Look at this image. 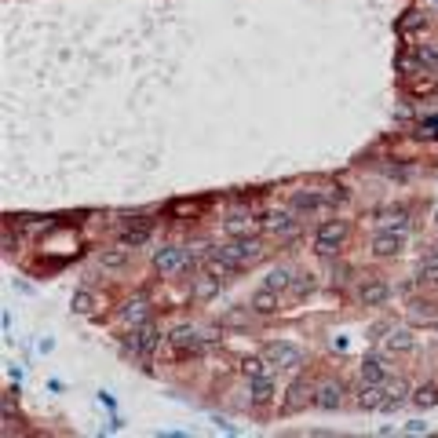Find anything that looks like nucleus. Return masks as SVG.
Instances as JSON below:
<instances>
[{
  "instance_id": "20",
  "label": "nucleus",
  "mask_w": 438,
  "mask_h": 438,
  "mask_svg": "<svg viewBox=\"0 0 438 438\" xmlns=\"http://www.w3.org/2000/svg\"><path fill=\"white\" fill-rule=\"evenodd\" d=\"M253 227H256L253 212H230V215H227V223H223L227 238H245V234L253 230Z\"/></svg>"
},
{
  "instance_id": "1",
  "label": "nucleus",
  "mask_w": 438,
  "mask_h": 438,
  "mask_svg": "<svg viewBox=\"0 0 438 438\" xmlns=\"http://www.w3.org/2000/svg\"><path fill=\"white\" fill-rule=\"evenodd\" d=\"M219 256H223L230 267H238V270H245V267H256L263 256H267V248H263V241L260 238H230V241H223L215 248Z\"/></svg>"
},
{
  "instance_id": "27",
  "label": "nucleus",
  "mask_w": 438,
  "mask_h": 438,
  "mask_svg": "<svg viewBox=\"0 0 438 438\" xmlns=\"http://www.w3.org/2000/svg\"><path fill=\"white\" fill-rule=\"evenodd\" d=\"M292 394H296V398L289 402V409H300V405H303V402H315V394H318V387H315V384H296V387H292Z\"/></svg>"
},
{
  "instance_id": "2",
  "label": "nucleus",
  "mask_w": 438,
  "mask_h": 438,
  "mask_svg": "<svg viewBox=\"0 0 438 438\" xmlns=\"http://www.w3.org/2000/svg\"><path fill=\"white\" fill-rule=\"evenodd\" d=\"M198 267V256L190 253V248L183 245H161L153 248V270H158L161 277H175L183 270H194Z\"/></svg>"
},
{
  "instance_id": "28",
  "label": "nucleus",
  "mask_w": 438,
  "mask_h": 438,
  "mask_svg": "<svg viewBox=\"0 0 438 438\" xmlns=\"http://www.w3.org/2000/svg\"><path fill=\"white\" fill-rule=\"evenodd\" d=\"M73 310L77 315H91V310H96V292H88V289L73 292Z\"/></svg>"
},
{
  "instance_id": "22",
  "label": "nucleus",
  "mask_w": 438,
  "mask_h": 438,
  "mask_svg": "<svg viewBox=\"0 0 438 438\" xmlns=\"http://www.w3.org/2000/svg\"><path fill=\"white\" fill-rule=\"evenodd\" d=\"M263 285L274 289V292H285V289L292 285V270H289V267H274V270H267Z\"/></svg>"
},
{
  "instance_id": "11",
  "label": "nucleus",
  "mask_w": 438,
  "mask_h": 438,
  "mask_svg": "<svg viewBox=\"0 0 438 438\" xmlns=\"http://www.w3.org/2000/svg\"><path fill=\"white\" fill-rule=\"evenodd\" d=\"M277 307H281V300H277V292L274 289H267V285H260V292L248 300V310L253 315H260V318H270V315H277Z\"/></svg>"
},
{
  "instance_id": "17",
  "label": "nucleus",
  "mask_w": 438,
  "mask_h": 438,
  "mask_svg": "<svg viewBox=\"0 0 438 438\" xmlns=\"http://www.w3.org/2000/svg\"><path fill=\"white\" fill-rule=\"evenodd\" d=\"M413 212L409 208H405V205H394V208H384V219H380V227L384 230H409V223H413V219H409Z\"/></svg>"
},
{
  "instance_id": "24",
  "label": "nucleus",
  "mask_w": 438,
  "mask_h": 438,
  "mask_svg": "<svg viewBox=\"0 0 438 438\" xmlns=\"http://www.w3.org/2000/svg\"><path fill=\"white\" fill-rule=\"evenodd\" d=\"M384 347L387 351H409L413 347V336L405 332V329H391V336L384 340Z\"/></svg>"
},
{
  "instance_id": "33",
  "label": "nucleus",
  "mask_w": 438,
  "mask_h": 438,
  "mask_svg": "<svg viewBox=\"0 0 438 438\" xmlns=\"http://www.w3.org/2000/svg\"><path fill=\"white\" fill-rule=\"evenodd\" d=\"M431 256H434V260H438V248H434V253H431Z\"/></svg>"
},
{
  "instance_id": "19",
  "label": "nucleus",
  "mask_w": 438,
  "mask_h": 438,
  "mask_svg": "<svg viewBox=\"0 0 438 438\" xmlns=\"http://www.w3.org/2000/svg\"><path fill=\"white\" fill-rule=\"evenodd\" d=\"M292 208L296 212H318V208H329V198L322 190H296Z\"/></svg>"
},
{
  "instance_id": "9",
  "label": "nucleus",
  "mask_w": 438,
  "mask_h": 438,
  "mask_svg": "<svg viewBox=\"0 0 438 438\" xmlns=\"http://www.w3.org/2000/svg\"><path fill=\"white\" fill-rule=\"evenodd\" d=\"M150 238H153V227H150V219L136 215L132 223L121 230V238H117V241H121L124 248H132V253H136V248H146V245H150Z\"/></svg>"
},
{
  "instance_id": "23",
  "label": "nucleus",
  "mask_w": 438,
  "mask_h": 438,
  "mask_svg": "<svg viewBox=\"0 0 438 438\" xmlns=\"http://www.w3.org/2000/svg\"><path fill=\"white\" fill-rule=\"evenodd\" d=\"M413 402L420 405V409H431V405H438V384H420L413 391Z\"/></svg>"
},
{
  "instance_id": "16",
  "label": "nucleus",
  "mask_w": 438,
  "mask_h": 438,
  "mask_svg": "<svg viewBox=\"0 0 438 438\" xmlns=\"http://www.w3.org/2000/svg\"><path fill=\"white\" fill-rule=\"evenodd\" d=\"M128 256H132V248H124L117 241L113 248H103V253H99V267L103 270H124V267H128Z\"/></svg>"
},
{
  "instance_id": "25",
  "label": "nucleus",
  "mask_w": 438,
  "mask_h": 438,
  "mask_svg": "<svg viewBox=\"0 0 438 438\" xmlns=\"http://www.w3.org/2000/svg\"><path fill=\"white\" fill-rule=\"evenodd\" d=\"M241 372H245L248 380L267 377V372H270V362H267V358H245V362H241Z\"/></svg>"
},
{
  "instance_id": "4",
  "label": "nucleus",
  "mask_w": 438,
  "mask_h": 438,
  "mask_svg": "<svg viewBox=\"0 0 438 438\" xmlns=\"http://www.w3.org/2000/svg\"><path fill=\"white\" fill-rule=\"evenodd\" d=\"M161 347V329L153 325V318L150 322H143V325H132V332H128V351L136 355V358H150L153 351Z\"/></svg>"
},
{
  "instance_id": "8",
  "label": "nucleus",
  "mask_w": 438,
  "mask_h": 438,
  "mask_svg": "<svg viewBox=\"0 0 438 438\" xmlns=\"http://www.w3.org/2000/svg\"><path fill=\"white\" fill-rule=\"evenodd\" d=\"M372 256H377V260H394L398 253H402V248H405V234L402 230H377V234H372Z\"/></svg>"
},
{
  "instance_id": "3",
  "label": "nucleus",
  "mask_w": 438,
  "mask_h": 438,
  "mask_svg": "<svg viewBox=\"0 0 438 438\" xmlns=\"http://www.w3.org/2000/svg\"><path fill=\"white\" fill-rule=\"evenodd\" d=\"M347 234H351L347 219H325V223L315 230V253L318 256H336L340 248L347 245Z\"/></svg>"
},
{
  "instance_id": "21",
  "label": "nucleus",
  "mask_w": 438,
  "mask_h": 438,
  "mask_svg": "<svg viewBox=\"0 0 438 438\" xmlns=\"http://www.w3.org/2000/svg\"><path fill=\"white\" fill-rule=\"evenodd\" d=\"M358 405H362V409H384V384L362 380V387H358Z\"/></svg>"
},
{
  "instance_id": "6",
  "label": "nucleus",
  "mask_w": 438,
  "mask_h": 438,
  "mask_svg": "<svg viewBox=\"0 0 438 438\" xmlns=\"http://www.w3.org/2000/svg\"><path fill=\"white\" fill-rule=\"evenodd\" d=\"M391 300V285L384 277H377V274H365L362 277V285H358V303L362 307H384Z\"/></svg>"
},
{
  "instance_id": "15",
  "label": "nucleus",
  "mask_w": 438,
  "mask_h": 438,
  "mask_svg": "<svg viewBox=\"0 0 438 438\" xmlns=\"http://www.w3.org/2000/svg\"><path fill=\"white\" fill-rule=\"evenodd\" d=\"M409 398H413V391L405 380H387L384 384V409H398V405H405Z\"/></svg>"
},
{
  "instance_id": "14",
  "label": "nucleus",
  "mask_w": 438,
  "mask_h": 438,
  "mask_svg": "<svg viewBox=\"0 0 438 438\" xmlns=\"http://www.w3.org/2000/svg\"><path fill=\"white\" fill-rule=\"evenodd\" d=\"M362 380H369V384H387V380H391V377H387L384 355H365V358H362Z\"/></svg>"
},
{
  "instance_id": "18",
  "label": "nucleus",
  "mask_w": 438,
  "mask_h": 438,
  "mask_svg": "<svg viewBox=\"0 0 438 438\" xmlns=\"http://www.w3.org/2000/svg\"><path fill=\"white\" fill-rule=\"evenodd\" d=\"M121 318L128 322V325H143V322H150V300H146V296L128 300V303H124V310H121Z\"/></svg>"
},
{
  "instance_id": "32",
  "label": "nucleus",
  "mask_w": 438,
  "mask_h": 438,
  "mask_svg": "<svg viewBox=\"0 0 438 438\" xmlns=\"http://www.w3.org/2000/svg\"><path fill=\"white\" fill-rule=\"evenodd\" d=\"M434 223H438V201H434Z\"/></svg>"
},
{
  "instance_id": "10",
  "label": "nucleus",
  "mask_w": 438,
  "mask_h": 438,
  "mask_svg": "<svg viewBox=\"0 0 438 438\" xmlns=\"http://www.w3.org/2000/svg\"><path fill=\"white\" fill-rule=\"evenodd\" d=\"M172 347L179 351V355H194V351H201L205 347V336L194 329V325H179V329H172Z\"/></svg>"
},
{
  "instance_id": "31",
  "label": "nucleus",
  "mask_w": 438,
  "mask_h": 438,
  "mask_svg": "<svg viewBox=\"0 0 438 438\" xmlns=\"http://www.w3.org/2000/svg\"><path fill=\"white\" fill-rule=\"evenodd\" d=\"M413 315L424 318V322L434 318V300H413Z\"/></svg>"
},
{
  "instance_id": "26",
  "label": "nucleus",
  "mask_w": 438,
  "mask_h": 438,
  "mask_svg": "<svg viewBox=\"0 0 438 438\" xmlns=\"http://www.w3.org/2000/svg\"><path fill=\"white\" fill-rule=\"evenodd\" d=\"M292 296L296 300H303V296H310V289H315V274H292Z\"/></svg>"
},
{
  "instance_id": "30",
  "label": "nucleus",
  "mask_w": 438,
  "mask_h": 438,
  "mask_svg": "<svg viewBox=\"0 0 438 438\" xmlns=\"http://www.w3.org/2000/svg\"><path fill=\"white\" fill-rule=\"evenodd\" d=\"M420 66L424 70H438V44H420Z\"/></svg>"
},
{
  "instance_id": "29",
  "label": "nucleus",
  "mask_w": 438,
  "mask_h": 438,
  "mask_svg": "<svg viewBox=\"0 0 438 438\" xmlns=\"http://www.w3.org/2000/svg\"><path fill=\"white\" fill-rule=\"evenodd\" d=\"M420 285H438V260L434 256H427L420 263Z\"/></svg>"
},
{
  "instance_id": "12",
  "label": "nucleus",
  "mask_w": 438,
  "mask_h": 438,
  "mask_svg": "<svg viewBox=\"0 0 438 438\" xmlns=\"http://www.w3.org/2000/svg\"><path fill=\"white\" fill-rule=\"evenodd\" d=\"M277 394V384L274 377L267 372V377H256V380H248V398H253V405H270Z\"/></svg>"
},
{
  "instance_id": "7",
  "label": "nucleus",
  "mask_w": 438,
  "mask_h": 438,
  "mask_svg": "<svg viewBox=\"0 0 438 438\" xmlns=\"http://www.w3.org/2000/svg\"><path fill=\"white\" fill-rule=\"evenodd\" d=\"M267 362L277 365V369H285V372H296L303 365V351L296 347V343H285V340H277L267 347Z\"/></svg>"
},
{
  "instance_id": "5",
  "label": "nucleus",
  "mask_w": 438,
  "mask_h": 438,
  "mask_svg": "<svg viewBox=\"0 0 438 438\" xmlns=\"http://www.w3.org/2000/svg\"><path fill=\"white\" fill-rule=\"evenodd\" d=\"M296 215H300L296 208H270V212H263L260 227L267 234H277V238H296V230H300Z\"/></svg>"
},
{
  "instance_id": "13",
  "label": "nucleus",
  "mask_w": 438,
  "mask_h": 438,
  "mask_svg": "<svg viewBox=\"0 0 438 438\" xmlns=\"http://www.w3.org/2000/svg\"><path fill=\"white\" fill-rule=\"evenodd\" d=\"M315 405L318 409H340L343 405V384L340 380H329V384H318V394H315Z\"/></svg>"
}]
</instances>
